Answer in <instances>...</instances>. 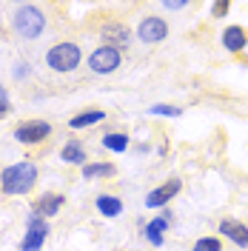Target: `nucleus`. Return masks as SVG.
Listing matches in <instances>:
<instances>
[{
	"mask_svg": "<svg viewBox=\"0 0 248 251\" xmlns=\"http://www.w3.org/2000/svg\"><path fill=\"white\" fill-rule=\"evenodd\" d=\"M37 186V166L31 160H20L12 163L0 172V191L6 197H20V194H29L31 188Z\"/></svg>",
	"mask_w": 248,
	"mask_h": 251,
	"instance_id": "obj_1",
	"label": "nucleus"
},
{
	"mask_svg": "<svg viewBox=\"0 0 248 251\" xmlns=\"http://www.w3.org/2000/svg\"><path fill=\"white\" fill-rule=\"evenodd\" d=\"M12 26H15V31L23 40H37L46 31V15H43V9H37L31 3H23L12 15Z\"/></svg>",
	"mask_w": 248,
	"mask_h": 251,
	"instance_id": "obj_2",
	"label": "nucleus"
},
{
	"mask_svg": "<svg viewBox=\"0 0 248 251\" xmlns=\"http://www.w3.org/2000/svg\"><path fill=\"white\" fill-rule=\"evenodd\" d=\"M80 63H83V51H80L77 43L63 40V43H54V46L46 51V66L51 69V72H57V75L74 72Z\"/></svg>",
	"mask_w": 248,
	"mask_h": 251,
	"instance_id": "obj_3",
	"label": "nucleus"
},
{
	"mask_svg": "<svg viewBox=\"0 0 248 251\" xmlns=\"http://www.w3.org/2000/svg\"><path fill=\"white\" fill-rule=\"evenodd\" d=\"M120 51H123V49L100 43V46L89 54V69H92L94 75H114V72L120 69V63H123V54H120Z\"/></svg>",
	"mask_w": 248,
	"mask_h": 251,
	"instance_id": "obj_4",
	"label": "nucleus"
},
{
	"mask_svg": "<svg viewBox=\"0 0 248 251\" xmlns=\"http://www.w3.org/2000/svg\"><path fill=\"white\" fill-rule=\"evenodd\" d=\"M49 237V223L43 214H37L34 208H31L29 220H26V234L20 240V249L23 251H31V249H43V243H46Z\"/></svg>",
	"mask_w": 248,
	"mask_h": 251,
	"instance_id": "obj_5",
	"label": "nucleus"
},
{
	"mask_svg": "<svg viewBox=\"0 0 248 251\" xmlns=\"http://www.w3.org/2000/svg\"><path fill=\"white\" fill-rule=\"evenodd\" d=\"M49 134H51V123H46V120H23L15 128V140L23 143V146H37Z\"/></svg>",
	"mask_w": 248,
	"mask_h": 251,
	"instance_id": "obj_6",
	"label": "nucleus"
},
{
	"mask_svg": "<svg viewBox=\"0 0 248 251\" xmlns=\"http://www.w3.org/2000/svg\"><path fill=\"white\" fill-rule=\"evenodd\" d=\"M137 37L143 43H163L166 37H169V23L163 20V17H143L137 23Z\"/></svg>",
	"mask_w": 248,
	"mask_h": 251,
	"instance_id": "obj_7",
	"label": "nucleus"
},
{
	"mask_svg": "<svg viewBox=\"0 0 248 251\" xmlns=\"http://www.w3.org/2000/svg\"><path fill=\"white\" fill-rule=\"evenodd\" d=\"M180 188H183V180H180V177H171L163 186H157L154 191L146 194V205H149V208H163L166 203H171V200L180 194Z\"/></svg>",
	"mask_w": 248,
	"mask_h": 251,
	"instance_id": "obj_8",
	"label": "nucleus"
},
{
	"mask_svg": "<svg viewBox=\"0 0 248 251\" xmlns=\"http://www.w3.org/2000/svg\"><path fill=\"white\" fill-rule=\"evenodd\" d=\"M100 37H103V43H109V46H117V49H128L131 43V29L120 23V20H111L106 23L103 29H100Z\"/></svg>",
	"mask_w": 248,
	"mask_h": 251,
	"instance_id": "obj_9",
	"label": "nucleus"
},
{
	"mask_svg": "<svg viewBox=\"0 0 248 251\" xmlns=\"http://www.w3.org/2000/svg\"><path fill=\"white\" fill-rule=\"evenodd\" d=\"M220 40H223V49L231 51V54H240V51L248 46V34H246L243 26H225Z\"/></svg>",
	"mask_w": 248,
	"mask_h": 251,
	"instance_id": "obj_10",
	"label": "nucleus"
},
{
	"mask_svg": "<svg viewBox=\"0 0 248 251\" xmlns=\"http://www.w3.org/2000/svg\"><path fill=\"white\" fill-rule=\"evenodd\" d=\"M63 205H66V197H63V194H51V191H46V194L31 205V208H34L37 214H43V217H54Z\"/></svg>",
	"mask_w": 248,
	"mask_h": 251,
	"instance_id": "obj_11",
	"label": "nucleus"
},
{
	"mask_svg": "<svg viewBox=\"0 0 248 251\" xmlns=\"http://www.w3.org/2000/svg\"><path fill=\"white\" fill-rule=\"evenodd\" d=\"M220 234H225L231 243L243 246V249L248 246V226L237 223V220H223V223H220Z\"/></svg>",
	"mask_w": 248,
	"mask_h": 251,
	"instance_id": "obj_12",
	"label": "nucleus"
},
{
	"mask_svg": "<svg viewBox=\"0 0 248 251\" xmlns=\"http://www.w3.org/2000/svg\"><path fill=\"white\" fill-rule=\"evenodd\" d=\"M109 114L103 109H89V111H80V114H74L72 120H69V126L74 128V131H80V128H92V126H97V123H103Z\"/></svg>",
	"mask_w": 248,
	"mask_h": 251,
	"instance_id": "obj_13",
	"label": "nucleus"
},
{
	"mask_svg": "<svg viewBox=\"0 0 248 251\" xmlns=\"http://www.w3.org/2000/svg\"><path fill=\"white\" fill-rule=\"evenodd\" d=\"M94 208L103 214V217H120L123 214V200L120 197H111V194H100L94 200Z\"/></svg>",
	"mask_w": 248,
	"mask_h": 251,
	"instance_id": "obj_14",
	"label": "nucleus"
},
{
	"mask_svg": "<svg viewBox=\"0 0 248 251\" xmlns=\"http://www.w3.org/2000/svg\"><path fill=\"white\" fill-rule=\"evenodd\" d=\"M60 160H63V163H72V166H83V163H89L86 149H83L77 140H69L66 146H63V149H60Z\"/></svg>",
	"mask_w": 248,
	"mask_h": 251,
	"instance_id": "obj_15",
	"label": "nucleus"
},
{
	"mask_svg": "<svg viewBox=\"0 0 248 251\" xmlns=\"http://www.w3.org/2000/svg\"><path fill=\"white\" fill-rule=\"evenodd\" d=\"M83 177L86 180H97V177H114V163H83Z\"/></svg>",
	"mask_w": 248,
	"mask_h": 251,
	"instance_id": "obj_16",
	"label": "nucleus"
},
{
	"mask_svg": "<svg viewBox=\"0 0 248 251\" xmlns=\"http://www.w3.org/2000/svg\"><path fill=\"white\" fill-rule=\"evenodd\" d=\"M171 226V220L166 217H154L151 223H146V237H149V243H154V246H163V231Z\"/></svg>",
	"mask_w": 248,
	"mask_h": 251,
	"instance_id": "obj_17",
	"label": "nucleus"
},
{
	"mask_svg": "<svg viewBox=\"0 0 248 251\" xmlns=\"http://www.w3.org/2000/svg\"><path fill=\"white\" fill-rule=\"evenodd\" d=\"M103 149H109L114 154L125 151V149H128V134H125V131H109V134L103 137Z\"/></svg>",
	"mask_w": 248,
	"mask_h": 251,
	"instance_id": "obj_18",
	"label": "nucleus"
},
{
	"mask_svg": "<svg viewBox=\"0 0 248 251\" xmlns=\"http://www.w3.org/2000/svg\"><path fill=\"white\" fill-rule=\"evenodd\" d=\"M194 249L197 251H220L223 249V243H220L217 237H200V240L194 243Z\"/></svg>",
	"mask_w": 248,
	"mask_h": 251,
	"instance_id": "obj_19",
	"label": "nucleus"
},
{
	"mask_svg": "<svg viewBox=\"0 0 248 251\" xmlns=\"http://www.w3.org/2000/svg\"><path fill=\"white\" fill-rule=\"evenodd\" d=\"M151 114H163V117H180L183 109H177V106H166V103H160V106H151Z\"/></svg>",
	"mask_w": 248,
	"mask_h": 251,
	"instance_id": "obj_20",
	"label": "nucleus"
},
{
	"mask_svg": "<svg viewBox=\"0 0 248 251\" xmlns=\"http://www.w3.org/2000/svg\"><path fill=\"white\" fill-rule=\"evenodd\" d=\"M228 9H231V0H214L211 3V17H225L228 15Z\"/></svg>",
	"mask_w": 248,
	"mask_h": 251,
	"instance_id": "obj_21",
	"label": "nucleus"
},
{
	"mask_svg": "<svg viewBox=\"0 0 248 251\" xmlns=\"http://www.w3.org/2000/svg\"><path fill=\"white\" fill-rule=\"evenodd\" d=\"M188 3H191V0H163V6H166V9H171V12H180V9H186Z\"/></svg>",
	"mask_w": 248,
	"mask_h": 251,
	"instance_id": "obj_22",
	"label": "nucleus"
},
{
	"mask_svg": "<svg viewBox=\"0 0 248 251\" xmlns=\"http://www.w3.org/2000/svg\"><path fill=\"white\" fill-rule=\"evenodd\" d=\"M15 77L17 80H26V77H29V66H26V63H17V66H15Z\"/></svg>",
	"mask_w": 248,
	"mask_h": 251,
	"instance_id": "obj_23",
	"label": "nucleus"
},
{
	"mask_svg": "<svg viewBox=\"0 0 248 251\" xmlns=\"http://www.w3.org/2000/svg\"><path fill=\"white\" fill-rule=\"evenodd\" d=\"M9 111H12V103H0V120H3Z\"/></svg>",
	"mask_w": 248,
	"mask_h": 251,
	"instance_id": "obj_24",
	"label": "nucleus"
},
{
	"mask_svg": "<svg viewBox=\"0 0 248 251\" xmlns=\"http://www.w3.org/2000/svg\"><path fill=\"white\" fill-rule=\"evenodd\" d=\"M0 103H9V94H6V86L0 83Z\"/></svg>",
	"mask_w": 248,
	"mask_h": 251,
	"instance_id": "obj_25",
	"label": "nucleus"
},
{
	"mask_svg": "<svg viewBox=\"0 0 248 251\" xmlns=\"http://www.w3.org/2000/svg\"><path fill=\"white\" fill-rule=\"evenodd\" d=\"M15 3H23V0H15Z\"/></svg>",
	"mask_w": 248,
	"mask_h": 251,
	"instance_id": "obj_26",
	"label": "nucleus"
}]
</instances>
